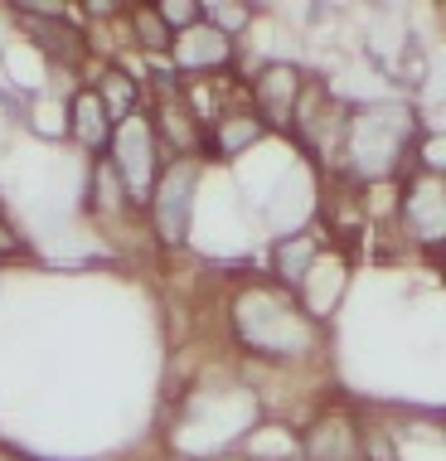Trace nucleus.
Masks as SVG:
<instances>
[{
    "label": "nucleus",
    "instance_id": "1",
    "mask_svg": "<svg viewBox=\"0 0 446 461\" xmlns=\"http://www.w3.org/2000/svg\"><path fill=\"white\" fill-rule=\"evenodd\" d=\"M233 335L243 350L263 359H306L316 355V321L287 286H243L233 296Z\"/></svg>",
    "mask_w": 446,
    "mask_h": 461
},
{
    "label": "nucleus",
    "instance_id": "2",
    "mask_svg": "<svg viewBox=\"0 0 446 461\" xmlns=\"http://www.w3.org/2000/svg\"><path fill=\"white\" fill-rule=\"evenodd\" d=\"M407 146H413V117L403 107H374L344 122L340 160L354 180H383L407 166Z\"/></svg>",
    "mask_w": 446,
    "mask_h": 461
},
{
    "label": "nucleus",
    "instance_id": "3",
    "mask_svg": "<svg viewBox=\"0 0 446 461\" xmlns=\"http://www.w3.org/2000/svg\"><path fill=\"white\" fill-rule=\"evenodd\" d=\"M107 166H112V176H117L131 209L151 204V190L160 180V146H156V131H151V122H146V112H131L127 122L112 127Z\"/></svg>",
    "mask_w": 446,
    "mask_h": 461
},
{
    "label": "nucleus",
    "instance_id": "4",
    "mask_svg": "<svg viewBox=\"0 0 446 461\" xmlns=\"http://www.w3.org/2000/svg\"><path fill=\"white\" fill-rule=\"evenodd\" d=\"M151 131H156V146H170L175 160H194L204 156V122L194 117V107L184 103V88L170 73L156 78V103H151Z\"/></svg>",
    "mask_w": 446,
    "mask_h": 461
},
{
    "label": "nucleus",
    "instance_id": "5",
    "mask_svg": "<svg viewBox=\"0 0 446 461\" xmlns=\"http://www.w3.org/2000/svg\"><path fill=\"white\" fill-rule=\"evenodd\" d=\"M194 180H200V170H194V160H175L170 170H160L156 190H151V204H146V214H151V229L160 243H184V233H190V209H194Z\"/></svg>",
    "mask_w": 446,
    "mask_h": 461
},
{
    "label": "nucleus",
    "instance_id": "6",
    "mask_svg": "<svg viewBox=\"0 0 446 461\" xmlns=\"http://www.w3.org/2000/svg\"><path fill=\"white\" fill-rule=\"evenodd\" d=\"M403 233L417 248L437 253L446 239V190L442 176H427V170H407L403 185Z\"/></svg>",
    "mask_w": 446,
    "mask_h": 461
},
{
    "label": "nucleus",
    "instance_id": "7",
    "mask_svg": "<svg viewBox=\"0 0 446 461\" xmlns=\"http://www.w3.org/2000/svg\"><path fill=\"white\" fill-rule=\"evenodd\" d=\"M301 461H364V422L350 413H320L301 432Z\"/></svg>",
    "mask_w": 446,
    "mask_h": 461
},
{
    "label": "nucleus",
    "instance_id": "8",
    "mask_svg": "<svg viewBox=\"0 0 446 461\" xmlns=\"http://www.w3.org/2000/svg\"><path fill=\"white\" fill-rule=\"evenodd\" d=\"M301 88H306L301 68H291V64H267L253 83H247V97H253V107H247V112H253L263 127H287Z\"/></svg>",
    "mask_w": 446,
    "mask_h": 461
},
{
    "label": "nucleus",
    "instance_id": "9",
    "mask_svg": "<svg viewBox=\"0 0 446 461\" xmlns=\"http://www.w3.org/2000/svg\"><path fill=\"white\" fill-rule=\"evenodd\" d=\"M170 64H175L184 78H209L214 68H228L233 64V40H223L219 30L209 24H190V30L170 34Z\"/></svg>",
    "mask_w": 446,
    "mask_h": 461
},
{
    "label": "nucleus",
    "instance_id": "10",
    "mask_svg": "<svg viewBox=\"0 0 446 461\" xmlns=\"http://www.w3.org/2000/svg\"><path fill=\"white\" fill-rule=\"evenodd\" d=\"M263 131H267V127H263V122H257L247 107H223V112H214V122L204 127V151L233 160V156L253 151Z\"/></svg>",
    "mask_w": 446,
    "mask_h": 461
},
{
    "label": "nucleus",
    "instance_id": "11",
    "mask_svg": "<svg viewBox=\"0 0 446 461\" xmlns=\"http://www.w3.org/2000/svg\"><path fill=\"white\" fill-rule=\"evenodd\" d=\"M112 127H117V122L107 117V107L97 103L93 88H78V93H73V103H68V131H73V141L88 146V151H107Z\"/></svg>",
    "mask_w": 446,
    "mask_h": 461
},
{
    "label": "nucleus",
    "instance_id": "12",
    "mask_svg": "<svg viewBox=\"0 0 446 461\" xmlns=\"http://www.w3.org/2000/svg\"><path fill=\"white\" fill-rule=\"evenodd\" d=\"M320 258V239L306 229H296L291 239L277 243V258H272V267H277V286H287V292H296V286L306 282V272H311V263Z\"/></svg>",
    "mask_w": 446,
    "mask_h": 461
},
{
    "label": "nucleus",
    "instance_id": "13",
    "mask_svg": "<svg viewBox=\"0 0 446 461\" xmlns=\"http://www.w3.org/2000/svg\"><path fill=\"white\" fill-rule=\"evenodd\" d=\"M93 93H97V103L107 107L112 122H127L131 112H136V97H141L136 78H131V73H121V68H103V73H97Z\"/></svg>",
    "mask_w": 446,
    "mask_h": 461
},
{
    "label": "nucleus",
    "instance_id": "14",
    "mask_svg": "<svg viewBox=\"0 0 446 461\" xmlns=\"http://www.w3.org/2000/svg\"><path fill=\"white\" fill-rule=\"evenodd\" d=\"M127 20H131V40H136V49H146V54H170V30L160 24L156 5H131Z\"/></svg>",
    "mask_w": 446,
    "mask_h": 461
},
{
    "label": "nucleus",
    "instance_id": "15",
    "mask_svg": "<svg viewBox=\"0 0 446 461\" xmlns=\"http://www.w3.org/2000/svg\"><path fill=\"white\" fill-rule=\"evenodd\" d=\"M200 20L209 24V30H219L223 40H238L247 24H253V5H238V0H209V5H200Z\"/></svg>",
    "mask_w": 446,
    "mask_h": 461
},
{
    "label": "nucleus",
    "instance_id": "16",
    "mask_svg": "<svg viewBox=\"0 0 446 461\" xmlns=\"http://www.w3.org/2000/svg\"><path fill=\"white\" fill-rule=\"evenodd\" d=\"M156 15L170 34H180V30H190V24H200V5H194V0H160Z\"/></svg>",
    "mask_w": 446,
    "mask_h": 461
},
{
    "label": "nucleus",
    "instance_id": "17",
    "mask_svg": "<svg viewBox=\"0 0 446 461\" xmlns=\"http://www.w3.org/2000/svg\"><path fill=\"white\" fill-rule=\"evenodd\" d=\"M204 461H243V456H204Z\"/></svg>",
    "mask_w": 446,
    "mask_h": 461
}]
</instances>
